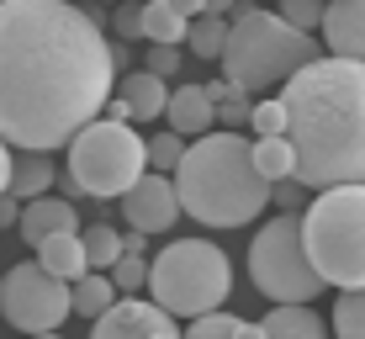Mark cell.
<instances>
[{"instance_id":"obj_1","label":"cell","mask_w":365,"mask_h":339,"mask_svg":"<svg viewBox=\"0 0 365 339\" xmlns=\"http://www.w3.org/2000/svg\"><path fill=\"white\" fill-rule=\"evenodd\" d=\"M106 32L64 0L0 6V143L21 154H53L91 128L111 101Z\"/></svg>"},{"instance_id":"obj_2","label":"cell","mask_w":365,"mask_h":339,"mask_svg":"<svg viewBox=\"0 0 365 339\" xmlns=\"http://www.w3.org/2000/svg\"><path fill=\"white\" fill-rule=\"evenodd\" d=\"M292 181L302 191L360 186L365 175V64L312 59L281 85Z\"/></svg>"},{"instance_id":"obj_3","label":"cell","mask_w":365,"mask_h":339,"mask_svg":"<svg viewBox=\"0 0 365 339\" xmlns=\"http://www.w3.org/2000/svg\"><path fill=\"white\" fill-rule=\"evenodd\" d=\"M180 212H191L207 228H244L265 212L270 186L249 165V138L244 133H207L185 143V159L170 175Z\"/></svg>"},{"instance_id":"obj_4","label":"cell","mask_w":365,"mask_h":339,"mask_svg":"<svg viewBox=\"0 0 365 339\" xmlns=\"http://www.w3.org/2000/svg\"><path fill=\"white\" fill-rule=\"evenodd\" d=\"M222 85L244 101H265L270 91H281L297 69H307L312 59H323L318 37L292 32L275 11H255L244 6L228 21V37H222Z\"/></svg>"},{"instance_id":"obj_5","label":"cell","mask_w":365,"mask_h":339,"mask_svg":"<svg viewBox=\"0 0 365 339\" xmlns=\"http://www.w3.org/2000/svg\"><path fill=\"white\" fill-rule=\"evenodd\" d=\"M297 233L323 286L365 292V186L318 191L307 212H297Z\"/></svg>"},{"instance_id":"obj_6","label":"cell","mask_w":365,"mask_h":339,"mask_svg":"<svg viewBox=\"0 0 365 339\" xmlns=\"http://www.w3.org/2000/svg\"><path fill=\"white\" fill-rule=\"evenodd\" d=\"M148 292L170 318H207L233 292V260L212 238H175L148 260Z\"/></svg>"},{"instance_id":"obj_7","label":"cell","mask_w":365,"mask_h":339,"mask_svg":"<svg viewBox=\"0 0 365 339\" xmlns=\"http://www.w3.org/2000/svg\"><path fill=\"white\" fill-rule=\"evenodd\" d=\"M148 175V154H143V133L128 122H91L74 133L69 143V181L80 186V196H122Z\"/></svg>"},{"instance_id":"obj_8","label":"cell","mask_w":365,"mask_h":339,"mask_svg":"<svg viewBox=\"0 0 365 339\" xmlns=\"http://www.w3.org/2000/svg\"><path fill=\"white\" fill-rule=\"evenodd\" d=\"M249 281L255 292L275 308H312V297L323 292V281L312 275L307 255H302V233L292 212H275L249 244Z\"/></svg>"},{"instance_id":"obj_9","label":"cell","mask_w":365,"mask_h":339,"mask_svg":"<svg viewBox=\"0 0 365 339\" xmlns=\"http://www.w3.org/2000/svg\"><path fill=\"white\" fill-rule=\"evenodd\" d=\"M0 313L21 334H53L69 318V286L53 281L48 270H37L32 260L27 265H11L0 275Z\"/></svg>"},{"instance_id":"obj_10","label":"cell","mask_w":365,"mask_h":339,"mask_svg":"<svg viewBox=\"0 0 365 339\" xmlns=\"http://www.w3.org/2000/svg\"><path fill=\"white\" fill-rule=\"evenodd\" d=\"M91 339H180L170 313H159L143 297H122L91 323Z\"/></svg>"},{"instance_id":"obj_11","label":"cell","mask_w":365,"mask_h":339,"mask_svg":"<svg viewBox=\"0 0 365 339\" xmlns=\"http://www.w3.org/2000/svg\"><path fill=\"white\" fill-rule=\"evenodd\" d=\"M122 202V218H128V228L133 233H165L175 228V218H180V202H175V186H170V175H143V181L133 186V191H122L117 196Z\"/></svg>"},{"instance_id":"obj_12","label":"cell","mask_w":365,"mask_h":339,"mask_svg":"<svg viewBox=\"0 0 365 339\" xmlns=\"http://www.w3.org/2000/svg\"><path fill=\"white\" fill-rule=\"evenodd\" d=\"M318 48H329L323 59H344V64H360L365 59V6L360 0H334L323 6V21H318Z\"/></svg>"},{"instance_id":"obj_13","label":"cell","mask_w":365,"mask_h":339,"mask_svg":"<svg viewBox=\"0 0 365 339\" xmlns=\"http://www.w3.org/2000/svg\"><path fill=\"white\" fill-rule=\"evenodd\" d=\"M196 16H207V6H196V0H148V6H138V32L148 48H180Z\"/></svg>"},{"instance_id":"obj_14","label":"cell","mask_w":365,"mask_h":339,"mask_svg":"<svg viewBox=\"0 0 365 339\" xmlns=\"http://www.w3.org/2000/svg\"><path fill=\"white\" fill-rule=\"evenodd\" d=\"M16 228L27 244H43V238H58V233H80V207H69L64 196H37V202H21Z\"/></svg>"},{"instance_id":"obj_15","label":"cell","mask_w":365,"mask_h":339,"mask_svg":"<svg viewBox=\"0 0 365 339\" xmlns=\"http://www.w3.org/2000/svg\"><path fill=\"white\" fill-rule=\"evenodd\" d=\"M165 133H175L185 143V138H207L212 133V101L201 96V85H175L165 96Z\"/></svg>"},{"instance_id":"obj_16","label":"cell","mask_w":365,"mask_h":339,"mask_svg":"<svg viewBox=\"0 0 365 339\" xmlns=\"http://www.w3.org/2000/svg\"><path fill=\"white\" fill-rule=\"evenodd\" d=\"M117 101L128 106V122H154V117H165V96H170V85H159L154 74H143V69H128L117 85Z\"/></svg>"},{"instance_id":"obj_17","label":"cell","mask_w":365,"mask_h":339,"mask_svg":"<svg viewBox=\"0 0 365 339\" xmlns=\"http://www.w3.org/2000/svg\"><path fill=\"white\" fill-rule=\"evenodd\" d=\"M32 249H37V260H32V265H37V270H48L53 281L74 286V281L85 275V249H80V233L43 238V244H32Z\"/></svg>"},{"instance_id":"obj_18","label":"cell","mask_w":365,"mask_h":339,"mask_svg":"<svg viewBox=\"0 0 365 339\" xmlns=\"http://www.w3.org/2000/svg\"><path fill=\"white\" fill-rule=\"evenodd\" d=\"M58 186V165L48 154H21L11 159V186L6 196H16V202H37V196H48Z\"/></svg>"},{"instance_id":"obj_19","label":"cell","mask_w":365,"mask_h":339,"mask_svg":"<svg viewBox=\"0 0 365 339\" xmlns=\"http://www.w3.org/2000/svg\"><path fill=\"white\" fill-rule=\"evenodd\" d=\"M259 339H329V323L312 308H270L259 323Z\"/></svg>"},{"instance_id":"obj_20","label":"cell","mask_w":365,"mask_h":339,"mask_svg":"<svg viewBox=\"0 0 365 339\" xmlns=\"http://www.w3.org/2000/svg\"><path fill=\"white\" fill-rule=\"evenodd\" d=\"M80 249H85V270L106 275L111 265L122 260V233L111 228V223H80Z\"/></svg>"},{"instance_id":"obj_21","label":"cell","mask_w":365,"mask_h":339,"mask_svg":"<svg viewBox=\"0 0 365 339\" xmlns=\"http://www.w3.org/2000/svg\"><path fill=\"white\" fill-rule=\"evenodd\" d=\"M111 303H122V297H117V286H111L106 275H96V270H85L80 281L69 286V313H80V318H91V323H96Z\"/></svg>"},{"instance_id":"obj_22","label":"cell","mask_w":365,"mask_h":339,"mask_svg":"<svg viewBox=\"0 0 365 339\" xmlns=\"http://www.w3.org/2000/svg\"><path fill=\"white\" fill-rule=\"evenodd\" d=\"M249 165H255V175L265 186L292 181V143H286V138H255V143H249Z\"/></svg>"},{"instance_id":"obj_23","label":"cell","mask_w":365,"mask_h":339,"mask_svg":"<svg viewBox=\"0 0 365 339\" xmlns=\"http://www.w3.org/2000/svg\"><path fill=\"white\" fill-rule=\"evenodd\" d=\"M180 339H259V323L217 308V313H207V318H191V329H185Z\"/></svg>"},{"instance_id":"obj_24","label":"cell","mask_w":365,"mask_h":339,"mask_svg":"<svg viewBox=\"0 0 365 339\" xmlns=\"http://www.w3.org/2000/svg\"><path fill=\"white\" fill-rule=\"evenodd\" d=\"M329 339H365V297L360 292H339Z\"/></svg>"},{"instance_id":"obj_25","label":"cell","mask_w":365,"mask_h":339,"mask_svg":"<svg viewBox=\"0 0 365 339\" xmlns=\"http://www.w3.org/2000/svg\"><path fill=\"white\" fill-rule=\"evenodd\" d=\"M222 37H228V21L196 16L191 27H185V48H191L196 59H217V54H222Z\"/></svg>"},{"instance_id":"obj_26","label":"cell","mask_w":365,"mask_h":339,"mask_svg":"<svg viewBox=\"0 0 365 339\" xmlns=\"http://www.w3.org/2000/svg\"><path fill=\"white\" fill-rule=\"evenodd\" d=\"M143 154H148V165H154L159 175H175V165L185 159V143H180L175 133H154V138L143 143Z\"/></svg>"},{"instance_id":"obj_27","label":"cell","mask_w":365,"mask_h":339,"mask_svg":"<svg viewBox=\"0 0 365 339\" xmlns=\"http://www.w3.org/2000/svg\"><path fill=\"white\" fill-rule=\"evenodd\" d=\"M275 16H281L292 32L312 37V32H318V21H323V0H286V6L275 11Z\"/></svg>"},{"instance_id":"obj_28","label":"cell","mask_w":365,"mask_h":339,"mask_svg":"<svg viewBox=\"0 0 365 339\" xmlns=\"http://www.w3.org/2000/svg\"><path fill=\"white\" fill-rule=\"evenodd\" d=\"M249 128H255V138H286V111L275 96H265V101L249 106Z\"/></svg>"},{"instance_id":"obj_29","label":"cell","mask_w":365,"mask_h":339,"mask_svg":"<svg viewBox=\"0 0 365 339\" xmlns=\"http://www.w3.org/2000/svg\"><path fill=\"white\" fill-rule=\"evenodd\" d=\"M106 281L117 286V297H128V292H138V286L148 281V260H133V255H122L117 265L106 270Z\"/></svg>"},{"instance_id":"obj_30","label":"cell","mask_w":365,"mask_h":339,"mask_svg":"<svg viewBox=\"0 0 365 339\" xmlns=\"http://www.w3.org/2000/svg\"><path fill=\"white\" fill-rule=\"evenodd\" d=\"M180 64H185L180 48H148V54H143V74H154L159 85H165L170 74H180Z\"/></svg>"},{"instance_id":"obj_31","label":"cell","mask_w":365,"mask_h":339,"mask_svg":"<svg viewBox=\"0 0 365 339\" xmlns=\"http://www.w3.org/2000/svg\"><path fill=\"white\" fill-rule=\"evenodd\" d=\"M302 202H307V191H302L297 181H281V186H270V196H265V207H286L292 218H297V207H302Z\"/></svg>"},{"instance_id":"obj_32","label":"cell","mask_w":365,"mask_h":339,"mask_svg":"<svg viewBox=\"0 0 365 339\" xmlns=\"http://www.w3.org/2000/svg\"><path fill=\"white\" fill-rule=\"evenodd\" d=\"M106 21H111V27H117V43H122V48L143 37V32H138V6H122L117 16H106Z\"/></svg>"},{"instance_id":"obj_33","label":"cell","mask_w":365,"mask_h":339,"mask_svg":"<svg viewBox=\"0 0 365 339\" xmlns=\"http://www.w3.org/2000/svg\"><path fill=\"white\" fill-rule=\"evenodd\" d=\"M122 255H133V260H148V238L128 228V233H122Z\"/></svg>"},{"instance_id":"obj_34","label":"cell","mask_w":365,"mask_h":339,"mask_svg":"<svg viewBox=\"0 0 365 339\" xmlns=\"http://www.w3.org/2000/svg\"><path fill=\"white\" fill-rule=\"evenodd\" d=\"M16 218H21V202L16 196H0V228H16Z\"/></svg>"},{"instance_id":"obj_35","label":"cell","mask_w":365,"mask_h":339,"mask_svg":"<svg viewBox=\"0 0 365 339\" xmlns=\"http://www.w3.org/2000/svg\"><path fill=\"white\" fill-rule=\"evenodd\" d=\"M6 186H11V148L0 143V196H6Z\"/></svg>"},{"instance_id":"obj_36","label":"cell","mask_w":365,"mask_h":339,"mask_svg":"<svg viewBox=\"0 0 365 339\" xmlns=\"http://www.w3.org/2000/svg\"><path fill=\"white\" fill-rule=\"evenodd\" d=\"M32 339H64V334H32Z\"/></svg>"}]
</instances>
